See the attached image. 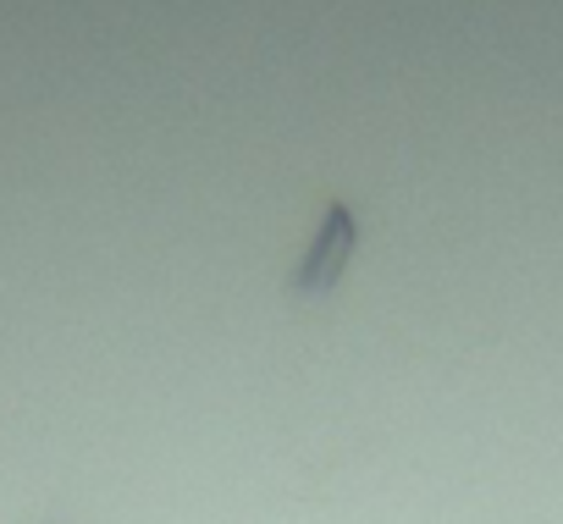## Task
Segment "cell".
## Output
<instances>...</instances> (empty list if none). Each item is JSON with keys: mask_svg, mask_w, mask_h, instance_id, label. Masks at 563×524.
Returning <instances> with one entry per match:
<instances>
[{"mask_svg": "<svg viewBox=\"0 0 563 524\" xmlns=\"http://www.w3.org/2000/svg\"><path fill=\"white\" fill-rule=\"evenodd\" d=\"M354 254H360V215H354V204L332 199L327 215H321V232L299 254V266L282 277V293H288V299H327V293H338L343 277L354 271Z\"/></svg>", "mask_w": 563, "mask_h": 524, "instance_id": "obj_1", "label": "cell"}]
</instances>
